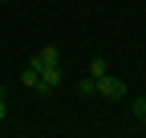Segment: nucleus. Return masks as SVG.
I'll use <instances>...</instances> for the list:
<instances>
[{
  "label": "nucleus",
  "instance_id": "obj_1",
  "mask_svg": "<svg viewBox=\"0 0 146 138\" xmlns=\"http://www.w3.org/2000/svg\"><path fill=\"white\" fill-rule=\"evenodd\" d=\"M122 94H126V81L122 77H114V73L98 77V98H122Z\"/></svg>",
  "mask_w": 146,
  "mask_h": 138
},
{
  "label": "nucleus",
  "instance_id": "obj_2",
  "mask_svg": "<svg viewBox=\"0 0 146 138\" xmlns=\"http://www.w3.org/2000/svg\"><path fill=\"white\" fill-rule=\"evenodd\" d=\"M61 85V65H45L41 69V85H36V94H53Z\"/></svg>",
  "mask_w": 146,
  "mask_h": 138
},
{
  "label": "nucleus",
  "instance_id": "obj_3",
  "mask_svg": "<svg viewBox=\"0 0 146 138\" xmlns=\"http://www.w3.org/2000/svg\"><path fill=\"white\" fill-rule=\"evenodd\" d=\"M57 61H61V53H57V45H45V49H41V53H36V57H33L29 65H36V69H45V65H57Z\"/></svg>",
  "mask_w": 146,
  "mask_h": 138
},
{
  "label": "nucleus",
  "instance_id": "obj_4",
  "mask_svg": "<svg viewBox=\"0 0 146 138\" xmlns=\"http://www.w3.org/2000/svg\"><path fill=\"white\" fill-rule=\"evenodd\" d=\"M21 85H25V90H33V94H36V85H41V69L25 61V69H21Z\"/></svg>",
  "mask_w": 146,
  "mask_h": 138
},
{
  "label": "nucleus",
  "instance_id": "obj_5",
  "mask_svg": "<svg viewBox=\"0 0 146 138\" xmlns=\"http://www.w3.org/2000/svg\"><path fill=\"white\" fill-rule=\"evenodd\" d=\"M77 94L81 98H98V77H81L77 81Z\"/></svg>",
  "mask_w": 146,
  "mask_h": 138
},
{
  "label": "nucleus",
  "instance_id": "obj_6",
  "mask_svg": "<svg viewBox=\"0 0 146 138\" xmlns=\"http://www.w3.org/2000/svg\"><path fill=\"white\" fill-rule=\"evenodd\" d=\"M110 73V61L106 57H94V61H89V77H106Z\"/></svg>",
  "mask_w": 146,
  "mask_h": 138
},
{
  "label": "nucleus",
  "instance_id": "obj_7",
  "mask_svg": "<svg viewBox=\"0 0 146 138\" xmlns=\"http://www.w3.org/2000/svg\"><path fill=\"white\" fill-rule=\"evenodd\" d=\"M130 110H134L138 122H146V94H142V98H134V106H130Z\"/></svg>",
  "mask_w": 146,
  "mask_h": 138
},
{
  "label": "nucleus",
  "instance_id": "obj_8",
  "mask_svg": "<svg viewBox=\"0 0 146 138\" xmlns=\"http://www.w3.org/2000/svg\"><path fill=\"white\" fill-rule=\"evenodd\" d=\"M4 114H8V102H4V85H0V122H4Z\"/></svg>",
  "mask_w": 146,
  "mask_h": 138
},
{
  "label": "nucleus",
  "instance_id": "obj_9",
  "mask_svg": "<svg viewBox=\"0 0 146 138\" xmlns=\"http://www.w3.org/2000/svg\"><path fill=\"white\" fill-rule=\"evenodd\" d=\"M0 4H4V0H0Z\"/></svg>",
  "mask_w": 146,
  "mask_h": 138
}]
</instances>
